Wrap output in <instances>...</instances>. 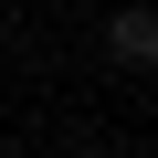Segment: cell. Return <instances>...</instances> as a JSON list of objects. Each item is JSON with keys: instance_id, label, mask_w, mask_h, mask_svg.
Wrapping results in <instances>:
<instances>
[{"instance_id": "6da1fadb", "label": "cell", "mask_w": 158, "mask_h": 158, "mask_svg": "<svg viewBox=\"0 0 158 158\" xmlns=\"http://www.w3.org/2000/svg\"><path fill=\"white\" fill-rule=\"evenodd\" d=\"M106 63H116V74H148V63H158V11H148V0L106 11Z\"/></svg>"}]
</instances>
